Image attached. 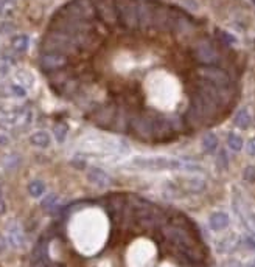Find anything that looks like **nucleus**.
<instances>
[{"label": "nucleus", "mask_w": 255, "mask_h": 267, "mask_svg": "<svg viewBox=\"0 0 255 267\" xmlns=\"http://www.w3.org/2000/svg\"><path fill=\"white\" fill-rule=\"evenodd\" d=\"M28 44H30L28 36H25V34H19L16 37H12V41H11V47L19 53H22L28 48Z\"/></svg>", "instance_id": "obj_4"}, {"label": "nucleus", "mask_w": 255, "mask_h": 267, "mask_svg": "<svg viewBox=\"0 0 255 267\" xmlns=\"http://www.w3.org/2000/svg\"><path fill=\"white\" fill-rule=\"evenodd\" d=\"M28 191L33 197H39V196H42L44 191H45V186L41 180H33L30 185H28Z\"/></svg>", "instance_id": "obj_6"}, {"label": "nucleus", "mask_w": 255, "mask_h": 267, "mask_svg": "<svg viewBox=\"0 0 255 267\" xmlns=\"http://www.w3.org/2000/svg\"><path fill=\"white\" fill-rule=\"evenodd\" d=\"M6 143V137L3 135V134H0V146Z\"/></svg>", "instance_id": "obj_14"}, {"label": "nucleus", "mask_w": 255, "mask_h": 267, "mask_svg": "<svg viewBox=\"0 0 255 267\" xmlns=\"http://www.w3.org/2000/svg\"><path fill=\"white\" fill-rule=\"evenodd\" d=\"M2 2H3L5 5H8V3H14L16 0H2Z\"/></svg>", "instance_id": "obj_15"}, {"label": "nucleus", "mask_w": 255, "mask_h": 267, "mask_svg": "<svg viewBox=\"0 0 255 267\" xmlns=\"http://www.w3.org/2000/svg\"><path fill=\"white\" fill-rule=\"evenodd\" d=\"M210 224L215 230H221L229 224V218H227V215H224V213H215L210 219Z\"/></svg>", "instance_id": "obj_5"}, {"label": "nucleus", "mask_w": 255, "mask_h": 267, "mask_svg": "<svg viewBox=\"0 0 255 267\" xmlns=\"http://www.w3.org/2000/svg\"><path fill=\"white\" fill-rule=\"evenodd\" d=\"M65 132H67V129L61 125V126H56V129H55V134H56V137L59 138V141H62L64 140V137H65Z\"/></svg>", "instance_id": "obj_11"}, {"label": "nucleus", "mask_w": 255, "mask_h": 267, "mask_svg": "<svg viewBox=\"0 0 255 267\" xmlns=\"http://www.w3.org/2000/svg\"><path fill=\"white\" fill-rule=\"evenodd\" d=\"M229 146H231V149H234V151L243 149V138H240L238 135L232 134V135L229 137Z\"/></svg>", "instance_id": "obj_9"}, {"label": "nucleus", "mask_w": 255, "mask_h": 267, "mask_svg": "<svg viewBox=\"0 0 255 267\" xmlns=\"http://www.w3.org/2000/svg\"><path fill=\"white\" fill-rule=\"evenodd\" d=\"M90 180L93 183H97V185H106L107 183V177H106V174H104L101 169H92Z\"/></svg>", "instance_id": "obj_7"}, {"label": "nucleus", "mask_w": 255, "mask_h": 267, "mask_svg": "<svg viewBox=\"0 0 255 267\" xmlns=\"http://www.w3.org/2000/svg\"><path fill=\"white\" fill-rule=\"evenodd\" d=\"M37 62L87 122L146 144L227 120L248 65L229 33L164 0H69L51 16Z\"/></svg>", "instance_id": "obj_1"}, {"label": "nucleus", "mask_w": 255, "mask_h": 267, "mask_svg": "<svg viewBox=\"0 0 255 267\" xmlns=\"http://www.w3.org/2000/svg\"><path fill=\"white\" fill-rule=\"evenodd\" d=\"M5 213V202H3V196H2V188H0V215Z\"/></svg>", "instance_id": "obj_13"}, {"label": "nucleus", "mask_w": 255, "mask_h": 267, "mask_svg": "<svg viewBox=\"0 0 255 267\" xmlns=\"http://www.w3.org/2000/svg\"><path fill=\"white\" fill-rule=\"evenodd\" d=\"M217 144H218V141H217V138H215V135L206 137V140H204V148H206V151H213L215 148H217Z\"/></svg>", "instance_id": "obj_10"}, {"label": "nucleus", "mask_w": 255, "mask_h": 267, "mask_svg": "<svg viewBox=\"0 0 255 267\" xmlns=\"http://www.w3.org/2000/svg\"><path fill=\"white\" fill-rule=\"evenodd\" d=\"M12 93H14L16 97H25V90L20 87V86H12Z\"/></svg>", "instance_id": "obj_12"}, {"label": "nucleus", "mask_w": 255, "mask_h": 267, "mask_svg": "<svg viewBox=\"0 0 255 267\" xmlns=\"http://www.w3.org/2000/svg\"><path fill=\"white\" fill-rule=\"evenodd\" d=\"M28 267H210L207 243L182 211L131 193L64 207Z\"/></svg>", "instance_id": "obj_2"}, {"label": "nucleus", "mask_w": 255, "mask_h": 267, "mask_svg": "<svg viewBox=\"0 0 255 267\" xmlns=\"http://www.w3.org/2000/svg\"><path fill=\"white\" fill-rule=\"evenodd\" d=\"M30 141L34 146H37V148H47V146L50 144V135H48L47 132H44V131H39V132L33 134Z\"/></svg>", "instance_id": "obj_3"}, {"label": "nucleus", "mask_w": 255, "mask_h": 267, "mask_svg": "<svg viewBox=\"0 0 255 267\" xmlns=\"http://www.w3.org/2000/svg\"><path fill=\"white\" fill-rule=\"evenodd\" d=\"M235 125H237L238 128L246 129V128L251 125V117H249V114H248V112H241V114H238L237 118H235Z\"/></svg>", "instance_id": "obj_8"}]
</instances>
